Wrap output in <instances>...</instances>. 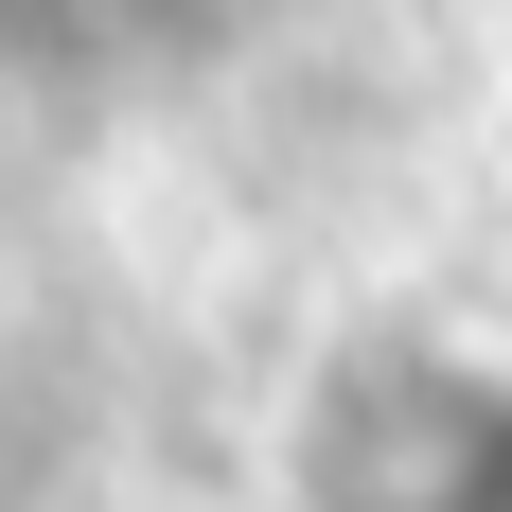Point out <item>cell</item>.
<instances>
[]
</instances>
